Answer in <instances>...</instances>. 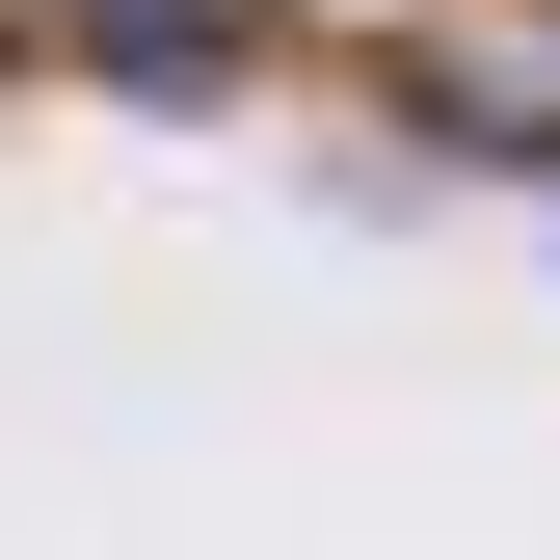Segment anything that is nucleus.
<instances>
[{"instance_id":"f257e3e1","label":"nucleus","mask_w":560,"mask_h":560,"mask_svg":"<svg viewBox=\"0 0 560 560\" xmlns=\"http://www.w3.org/2000/svg\"><path fill=\"white\" fill-rule=\"evenodd\" d=\"M107 81H241V0H81Z\"/></svg>"}]
</instances>
